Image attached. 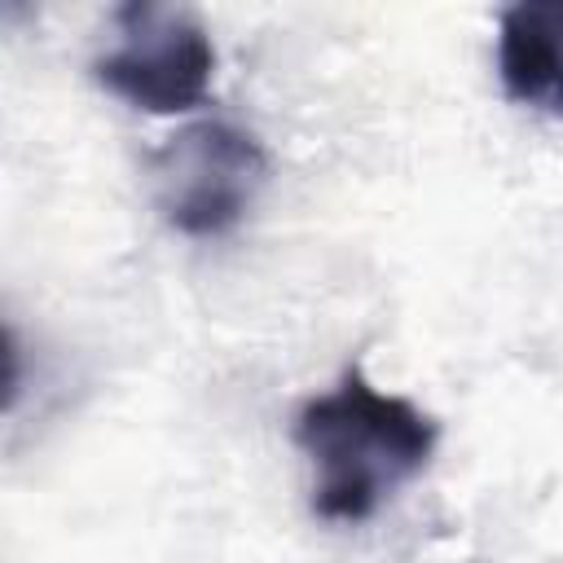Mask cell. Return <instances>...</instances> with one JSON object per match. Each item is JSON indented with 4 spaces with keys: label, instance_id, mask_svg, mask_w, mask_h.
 <instances>
[{
    "label": "cell",
    "instance_id": "277c9868",
    "mask_svg": "<svg viewBox=\"0 0 563 563\" xmlns=\"http://www.w3.org/2000/svg\"><path fill=\"white\" fill-rule=\"evenodd\" d=\"M497 75L510 101L563 119V0H523L501 13Z\"/></svg>",
    "mask_w": 563,
    "mask_h": 563
},
{
    "label": "cell",
    "instance_id": "3957f363",
    "mask_svg": "<svg viewBox=\"0 0 563 563\" xmlns=\"http://www.w3.org/2000/svg\"><path fill=\"white\" fill-rule=\"evenodd\" d=\"M92 75L145 114H180L207 101L216 44L189 9L132 0L119 9V44L92 62Z\"/></svg>",
    "mask_w": 563,
    "mask_h": 563
},
{
    "label": "cell",
    "instance_id": "7a4b0ae2",
    "mask_svg": "<svg viewBox=\"0 0 563 563\" xmlns=\"http://www.w3.org/2000/svg\"><path fill=\"white\" fill-rule=\"evenodd\" d=\"M268 176L264 145L220 119L189 123L145 154V189L154 211L189 238L229 233Z\"/></svg>",
    "mask_w": 563,
    "mask_h": 563
},
{
    "label": "cell",
    "instance_id": "6da1fadb",
    "mask_svg": "<svg viewBox=\"0 0 563 563\" xmlns=\"http://www.w3.org/2000/svg\"><path fill=\"white\" fill-rule=\"evenodd\" d=\"M435 435L431 413L413 400L378 391L361 369H343L339 387L295 413V444L317 471L312 510L330 523L369 519L431 462Z\"/></svg>",
    "mask_w": 563,
    "mask_h": 563
}]
</instances>
